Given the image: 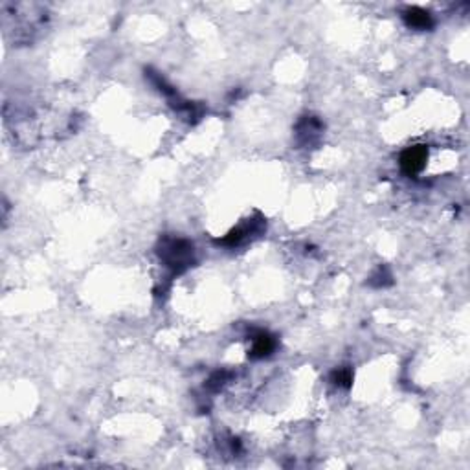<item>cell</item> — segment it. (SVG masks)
<instances>
[{
  "label": "cell",
  "instance_id": "ba28073f",
  "mask_svg": "<svg viewBox=\"0 0 470 470\" xmlns=\"http://www.w3.org/2000/svg\"><path fill=\"white\" fill-rule=\"evenodd\" d=\"M391 283H393V277H391V272L388 270V267H379L375 272H373V276L369 277V285L376 288L388 287Z\"/></svg>",
  "mask_w": 470,
  "mask_h": 470
},
{
  "label": "cell",
  "instance_id": "277c9868",
  "mask_svg": "<svg viewBox=\"0 0 470 470\" xmlns=\"http://www.w3.org/2000/svg\"><path fill=\"white\" fill-rule=\"evenodd\" d=\"M263 228H265V221H263V217H259L258 221H254L252 219V221H248V223L230 230V232H228L223 237L221 244L230 247V248L239 247V244L244 243V241L252 237V235H259V233L263 232Z\"/></svg>",
  "mask_w": 470,
  "mask_h": 470
},
{
  "label": "cell",
  "instance_id": "7a4b0ae2",
  "mask_svg": "<svg viewBox=\"0 0 470 470\" xmlns=\"http://www.w3.org/2000/svg\"><path fill=\"white\" fill-rule=\"evenodd\" d=\"M323 124L322 119L318 118V116H312V114H307V116H303L296 125V138L298 144L303 145V147H312V145H316L320 142L323 134Z\"/></svg>",
  "mask_w": 470,
  "mask_h": 470
},
{
  "label": "cell",
  "instance_id": "6da1fadb",
  "mask_svg": "<svg viewBox=\"0 0 470 470\" xmlns=\"http://www.w3.org/2000/svg\"><path fill=\"white\" fill-rule=\"evenodd\" d=\"M156 254L173 274L186 272L195 263L193 243L182 237H171V235L162 237L156 247Z\"/></svg>",
  "mask_w": 470,
  "mask_h": 470
},
{
  "label": "cell",
  "instance_id": "52a82bcc",
  "mask_svg": "<svg viewBox=\"0 0 470 470\" xmlns=\"http://www.w3.org/2000/svg\"><path fill=\"white\" fill-rule=\"evenodd\" d=\"M331 382L335 386L349 390V388L353 386V369L349 366L338 367V369H335V372L331 373Z\"/></svg>",
  "mask_w": 470,
  "mask_h": 470
},
{
  "label": "cell",
  "instance_id": "8992f818",
  "mask_svg": "<svg viewBox=\"0 0 470 470\" xmlns=\"http://www.w3.org/2000/svg\"><path fill=\"white\" fill-rule=\"evenodd\" d=\"M277 347L276 337H272L270 332L267 331H258L252 337V349H250V358L254 360H261V358L270 357Z\"/></svg>",
  "mask_w": 470,
  "mask_h": 470
},
{
  "label": "cell",
  "instance_id": "9c48e42d",
  "mask_svg": "<svg viewBox=\"0 0 470 470\" xmlns=\"http://www.w3.org/2000/svg\"><path fill=\"white\" fill-rule=\"evenodd\" d=\"M232 379V373L230 372H215L212 376H210V381L206 386L210 388L212 391H219L223 390L224 384Z\"/></svg>",
  "mask_w": 470,
  "mask_h": 470
},
{
  "label": "cell",
  "instance_id": "5b68a950",
  "mask_svg": "<svg viewBox=\"0 0 470 470\" xmlns=\"http://www.w3.org/2000/svg\"><path fill=\"white\" fill-rule=\"evenodd\" d=\"M402 20H404V24L411 30L417 31H426L432 30L434 28V17H432L430 11L423 10V8H406L402 11Z\"/></svg>",
  "mask_w": 470,
  "mask_h": 470
},
{
  "label": "cell",
  "instance_id": "3957f363",
  "mask_svg": "<svg viewBox=\"0 0 470 470\" xmlns=\"http://www.w3.org/2000/svg\"><path fill=\"white\" fill-rule=\"evenodd\" d=\"M428 160V147L426 145H413L402 151L401 154V169L406 177H417L421 173Z\"/></svg>",
  "mask_w": 470,
  "mask_h": 470
}]
</instances>
